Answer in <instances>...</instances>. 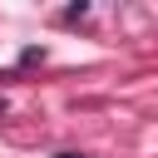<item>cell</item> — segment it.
<instances>
[{
    "label": "cell",
    "mask_w": 158,
    "mask_h": 158,
    "mask_svg": "<svg viewBox=\"0 0 158 158\" xmlns=\"http://www.w3.org/2000/svg\"><path fill=\"white\" fill-rule=\"evenodd\" d=\"M54 158H84V153H54Z\"/></svg>",
    "instance_id": "1"
}]
</instances>
